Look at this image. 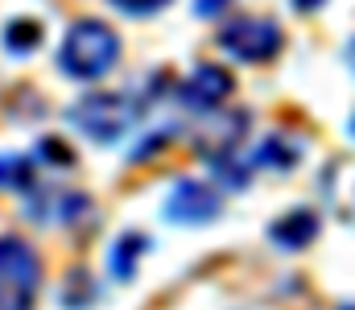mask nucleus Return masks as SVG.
<instances>
[{"label":"nucleus","mask_w":355,"mask_h":310,"mask_svg":"<svg viewBox=\"0 0 355 310\" xmlns=\"http://www.w3.org/2000/svg\"><path fill=\"white\" fill-rule=\"evenodd\" d=\"M352 67H355V42H352Z\"/></svg>","instance_id":"16"},{"label":"nucleus","mask_w":355,"mask_h":310,"mask_svg":"<svg viewBox=\"0 0 355 310\" xmlns=\"http://www.w3.org/2000/svg\"><path fill=\"white\" fill-rule=\"evenodd\" d=\"M322 0H293V8H302V12H310V8H318Z\"/></svg>","instance_id":"15"},{"label":"nucleus","mask_w":355,"mask_h":310,"mask_svg":"<svg viewBox=\"0 0 355 310\" xmlns=\"http://www.w3.org/2000/svg\"><path fill=\"white\" fill-rule=\"evenodd\" d=\"M120 12H128V17H145V12H157L162 4H170V0H112Z\"/></svg>","instance_id":"13"},{"label":"nucleus","mask_w":355,"mask_h":310,"mask_svg":"<svg viewBox=\"0 0 355 310\" xmlns=\"http://www.w3.org/2000/svg\"><path fill=\"white\" fill-rule=\"evenodd\" d=\"M67 120L83 137L99 141V145H112V141H120L141 120V103L132 100V96H124V92H95V96H83V100L75 103L67 112Z\"/></svg>","instance_id":"2"},{"label":"nucleus","mask_w":355,"mask_h":310,"mask_svg":"<svg viewBox=\"0 0 355 310\" xmlns=\"http://www.w3.org/2000/svg\"><path fill=\"white\" fill-rule=\"evenodd\" d=\"M219 42L240 62H265L281 50V25L268 21V17H236V21L223 25Z\"/></svg>","instance_id":"4"},{"label":"nucleus","mask_w":355,"mask_h":310,"mask_svg":"<svg viewBox=\"0 0 355 310\" xmlns=\"http://www.w3.org/2000/svg\"><path fill=\"white\" fill-rule=\"evenodd\" d=\"M268 236H272V244H281V248H302V244H310V240L318 236V215L306 211V207L285 211V215L268 227Z\"/></svg>","instance_id":"7"},{"label":"nucleus","mask_w":355,"mask_h":310,"mask_svg":"<svg viewBox=\"0 0 355 310\" xmlns=\"http://www.w3.org/2000/svg\"><path fill=\"white\" fill-rule=\"evenodd\" d=\"M42 261L21 236H0V310H33Z\"/></svg>","instance_id":"3"},{"label":"nucleus","mask_w":355,"mask_h":310,"mask_svg":"<svg viewBox=\"0 0 355 310\" xmlns=\"http://www.w3.org/2000/svg\"><path fill=\"white\" fill-rule=\"evenodd\" d=\"M37 153H42V157H50V162H58V166H71V162H75V153H71L62 141H54V137H46V141L37 145Z\"/></svg>","instance_id":"12"},{"label":"nucleus","mask_w":355,"mask_h":310,"mask_svg":"<svg viewBox=\"0 0 355 310\" xmlns=\"http://www.w3.org/2000/svg\"><path fill=\"white\" fill-rule=\"evenodd\" d=\"M145 236L141 232H128V236H120L116 244H112V257H107V265H112V277H120V282H128L132 277V269H137V257L145 252Z\"/></svg>","instance_id":"9"},{"label":"nucleus","mask_w":355,"mask_h":310,"mask_svg":"<svg viewBox=\"0 0 355 310\" xmlns=\"http://www.w3.org/2000/svg\"><path fill=\"white\" fill-rule=\"evenodd\" d=\"M257 157H261L265 166H272V170H289V166L302 157V145H297V141H289V137H268Z\"/></svg>","instance_id":"11"},{"label":"nucleus","mask_w":355,"mask_h":310,"mask_svg":"<svg viewBox=\"0 0 355 310\" xmlns=\"http://www.w3.org/2000/svg\"><path fill=\"white\" fill-rule=\"evenodd\" d=\"M37 162L25 153H0V191H33Z\"/></svg>","instance_id":"8"},{"label":"nucleus","mask_w":355,"mask_h":310,"mask_svg":"<svg viewBox=\"0 0 355 310\" xmlns=\"http://www.w3.org/2000/svg\"><path fill=\"white\" fill-rule=\"evenodd\" d=\"M178 96H182L186 107H194V112H211V107H219V103L232 96V75L223 67H215V62H202L190 79H182Z\"/></svg>","instance_id":"6"},{"label":"nucleus","mask_w":355,"mask_h":310,"mask_svg":"<svg viewBox=\"0 0 355 310\" xmlns=\"http://www.w3.org/2000/svg\"><path fill=\"white\" fill-rule=\"evenodd\" d=\"M215 215H219V195H215V187H207L198 178H182L166 199V219H174V223H202Z\"/></svg>","instance_id":"5"},{"label":"nucleus","mask_w":355,"mask_h":310,"mask_svg":"<svg viewBox=\"0 0 355 310\" xmlns=\"http://www.w3.org/2000/svg\"><path fill=\"white\" fill-rule=\"evenodd\" d=\"M116 62H120V37H116V29L103 25V21H91V17L87 21H75L67 29L62 46H58V67L71 79H83V83L107 75Z\"/></svg>","instance_id":"1"},{"label":"nucleus","mask_w":355,"mask_h":310,"mask_svg":"<svg viewBox=\"0 0 355 310\" xmlns=\"http://www.w3.org/2000/svg\"><path fill=\"white\" fill-rule=\"evenodd\" d=\"M4 46L12 50V54H29L33 46H42V25L37 21H29V17H17V21H8L4 25Z\"/></svg>","instance_id":"10"},{"label":"nucleus","mask_w":355,"mask_h":310,"mask_svg":"<svg viewBox=\"0 0 355 310\" xmlns=\"http://www.w3.org/2000/svg\"><path fill=\"white\" fill-rule=\"evenodd\" d=\"M347 310H355V307H347Z\"/></svg>","instance_id":"17"},{"label":"nucleus","mask_w":355,"mask_h":310,"mask_svg":"<svg viewBox=\"0 0 355 310\" xmlns=\"http://www.w3.org/2000/svg\"><path fill=\"white\" fill-rule=\"evenodd\" d=\"M194 8H198V17H215L227 8V0H194Z\"/></svg>","instance_id":"14"}]
</instances>
